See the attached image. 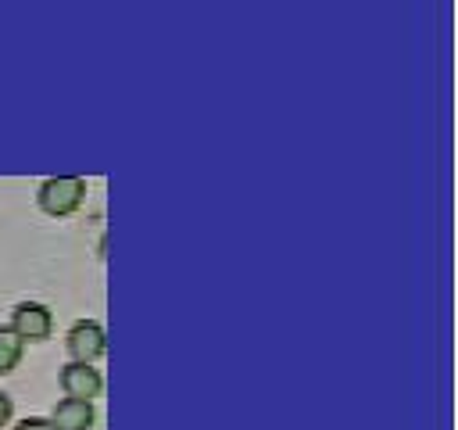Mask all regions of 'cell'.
Masks as SVG:
<instances>
[{
  "label": "cell",
  "mask_w": 458,
  "mask_h": 430,
  "mask_svg": "<svg viewBox=\"0 0 458 430\" xmlns=\"http://www.w3.org/2000/svg\"><path fill=\"white\" fill-rule=\"evenodd\" d=\"M86 201V179L75 176V172H64V176H43L39 186H36V204L47 211V215H72L79 211V204Z\"/></svg>",
  "instance_id": "1"
},
{
  "label": "cell",
  "mask_w": 458,
  "mask_h": 430,
  "mask_svg": "<svg viewBox=\"0 0 458 430\" xmlns=\"http://www.w3.org/2000/svg\"><path fill=\"white\" fill-rule=\"evenodd\" d=\"M64 348H68V355H72L75 362H97V358L104 355V348H107L100 319H93V315L75 319V322L68 326V333H64Z\"/></svg>",
  "instance_id": "2"
},
{
  "label": "cell",
  "mask_w": 458,
  "mask_h": 430,
  "mask_svg": "<svg viewBox=\"0 0 458 430\" xmlns=\"http://www.w3.org/2000/svg\"><path fill=\"white\" fill-rule=\"evenodd\" d=\"M57 380L64 387V398H79V401H93L104 391V373L93 362H64L57 369Z\"/></svg>",
  "instance_id": "3"
},
{
  "label": "cell",
  "mask_w": 458,
  "mask_h": 430,
  "mask_svg": "<svg viewBox=\"0 0 458 430\" xmlns=\"http://www.w3.org/2000/svg\"><path fill=\"white\" fill-rule=\"evenodd\" d=\"M11 330L21 337V340H43L50 337L54 330V312L43 305V301H18L11 308Z\"/></svg>",
  "instance_id": "4"
},
{
  "label": "cell",
  "mask_w": 458,
  "mask_h": 430,
  "mask_svg": "<svg viewBox=\"0 0 458 430\" xmlns=\"http://www.w3.org/2000/svg\"><path fill=\"white\" fill-rule=\"evenodd\" d=\"M93 401H79V398H61L54 401V416L50 423L57 430H89L93 426Z\"/></svg>",
  "instance_id": "5"
},
{
  "label": "cell",
  "mask_w": 458,
  "mask_h": 430,
  "mask_svg": "<svg viewBox=\"0 0 458 430\" xmlns=\"http://www.w3.org/2000/svg\"><path fill=\"white\" fill-rule=\"evenodd\" d=\"M21 351H25V340L11 326H0V373H11L21 362Z\"/></svg>",
  "instance_id": "6"
},
{
  "label": "cell",
  "mask_w": 458,
  "mask_h": 430,
  "mask_svg": "<svg viewBox=\"0 0 458 430\" xmlns=\"http://www.w3.org/2000/svg\"><path fill=\"white\" fill-rule=\"evenodd\" d=\"M11 430H57V426L50 423V416H25V419H18Z\"/></svg>",
  "instance_id": "7"
},
{
  "label": "cell",
  "mask_w": 458,
  "mask_h": 430,
  "mask_svg": "<svg viewBox=\"0 0 458 430\" xmlns=\"http://www.w3.org/2000/svg\"><path fill=\"white\" fill-rule=\"evenodd\" d=\"M11 412H14V401H11V394H4V391H0V426H7V423H11Z\"/></svg>",
  "instance_id": "8"
}]
</instances>
